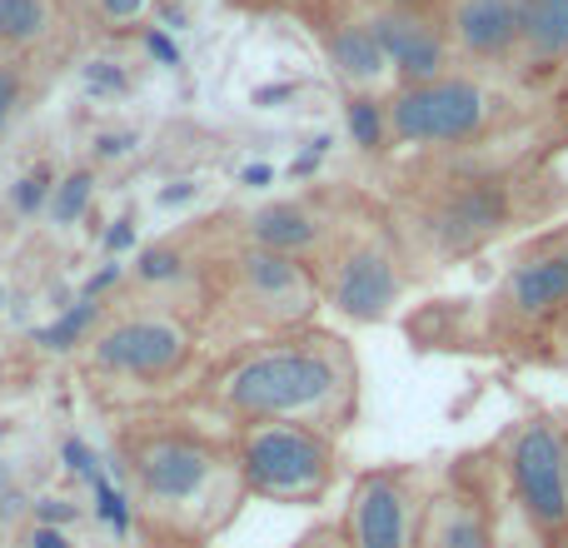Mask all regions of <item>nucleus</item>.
<instances>
[{"label": "nucleus", "mask_w": 568, "mask_h": 548, "mask_svg": "<svg viewBox=\"0 0 568 548\" xmlns=\"http://www.w3.org/2000/svg\"><path fill=\"white\" fill-rule=\"evenodd\" d=\"M514 220V185L499 175L454 180L419 210L414 240L429 250V260H464L499 240Z\"/></svg>", "instance_id": "6"}, {"label": "nucleus", "mask_w": 568, "mask_h": 548, "mask_svg": "<svg viewBox=\"0 0 568 548\" xmlns=\"http://www.w3.org/2000/svg\"><path fill=\"white\" fill-rule=\"evenodd\" d=\"M20 105H26V70L20 60H0V130L16 120Z\"/></svg>", "instance_id": "25"}, {"label": "nucleus", "mask_w": 568, "mask_h": 548, "mask_svg": "<svg viewBox=\"0 0 568 548\" xmlns=\"http://www.w3.org/2000/svg\"><path fill=\"white\" fill-rule=\"evenodd\" d=\"M110 284H120V265H105V270H100L95 280L85 284V300H100V294H105Z\"/></svg>", "instance_id": "36"}, {"label": "nucleus", "mask_w": 568, "mask_h": 548, "mask_svg": "<svg viewBox=\"0 0 568 548\" xmlns=\"http://www.w3.org/2000/svg\"><path fill=\"white\" fill-rule=\"evenodd\" d=\"M320 50H324V65H329L334 80L344 85V95H389L394 70H389V60H384V50H379V40H374L364 10L324 20Z\"/></svg>", "instance_id": "14"}, {"label": "nucleus", "mask_w": 568, "mask_h": 548, "mask_svg": "<svg viewBox=\"0 0 568 548\" xmlns=\"http://www.w3.org/2000/svg\"><path fill=\"white\" fill-rule=\"evenodd\" d=\"M135 274L145 284H170V280H180V274H185V255H180V250H145V255H140V265H135Z\"/></svg>", "instance_id": "24"}, {"label": "nucleus", "mask_w": 568, "mask_h": 548, "mask_svg": "<svg viewBox=\"0 0 568 548\" xmlns=\"http://www.w3.org/2000/svg\"><path fill=\"white\" fill-rule=\"evenodd\" d=\"M568 60V0H519V60L524 70H559Z\"/></svg>", "instance_id": "17"}, {"label": "nucleus", "mask_w": 568, "mask_h": 548, "mask_svg": "<svg viewBox=\"0 0 568 548\" xmlns=\"http://www.w3.org/2000/svg\"><path fill=\"white\" fill-rule=\"evenodd\" d=\"M0 529H6V509H0Z\"/></svg>", "instance_id": "42"}, {"label": "nucleus", "mask_w": 568, "mask_h": 548, "mask_svg": "<svg viewBox=\"0 0 568 548\" xmlns=\"http://www.w3.org/2000/svg\"><path fill=\"white\" fill-rule=\"evenodd\" d=\"M235 474L255 499L310 509L339 479V449L334 434L310 424H245L235 444Z\"/></svg>", "instance_id": "2"}, {"label": "nucleus", "mask_w": 568, "mask_h": 548, "mask_svg": "<svg viewBox=\"0 0 568 548\" xmlns=\"http://www.w3.org/2000/svg\"><path fill=\"white\" fill-rule=\"evenodd\" d=\"M130 245H135V220H115V225L105 230V250L110 255H125Z\"/></svg>", "instance_id": "33"}, {"label": "nucleus", "mask_w": 568, "mask_h": 548, "mask_svg": "<svg viewBox=\"0 0 568 548\" xmlns=\"http://www.w3.org/2000/svg\"><path fill=\"white\" fill-rule=\"evenodd\" d=\"M344 125L354 150L384 155L389 150V95H344Z\"/></svg>", "instance_id": "19"}, {"label": "nucleus", "mask_w": 568, "mask_h": 548, "mask_svg": "<svg viewBox=\"0 0 568 548\" xmlns=\"http://www.w3.org/2000/svg\"><path fill=\"white\" fill-rule=\"evenodd\" d=\"M499 319L534 329L568 314V240H549V245L529 250L519 265H509L499 284Z\"/></svg>", "instance_id": "11"}, {"label": "nucleus", "mask_w": 568, "mask_h": 548, "mask_svg": "<svg viewBox=\"0 0 568 548\" xmlns=\"http://www.w3.org/2000/svg\"><path fill=\"white\" fill-rule=\"evenodd\" d=\"M85 6L105 30H130V26H140L150 10H160V0H85Z\"/></svg>", "instance_id": "22"}, {"label": "nucleus", "mask_w": 568, "mask_h": 548, "mask_svg": "<svg viewBox=\"0 0 568 548\" xmlns=\"http://www.w3.org/2000/svg\"><path fill=\"white\" fill-rule=\"evenodd\" d=\"M100 319V300H80L75 309H65L55 324H45V329H36V344H45V349H75L80 339H85V329Z\"/></svg>", "instance_id": "20"}, {"label": "nucleus", "mask_w": 568, "mask_h": 548, "mask_svg": "<svg viewBox=\"0 0 568 548\" xmlns=\"http://www.w3.org/2000/svg\"><path fill=\"white\" fill-rule=\"evenodd\" d=\"M270 180H275V170H270V165H250V170H240V185H250V190H265Z\"/></svg>", "instance_id": "38"}, {"label": "nucleus", "mask_w": 568, "mask_h": 548, "mask_svg": "<svg viewBox=\"0 0 568 548\" xmlns=\"http://www.w3.org/2000/svg\"><path fill=\"white\" fill-rule=\"evenodd\" d=\"M90 195H95V175H90V170H75V175H65L55 185V195H50V220H55V225H75V220L85 215Z\"/></svg>", "instance_id": "21"}, {"label": "nucleus", "mask_w": 568, "mask_h": 548, "mask_svg": "<svg viewBox=\"0 0 568 548\" xmlns=\"http://www.w3.org/2000/svg\"><path fill=\"white\" fill-rule=\"evenodd\" d=\"M60 459H65V469L80 474V479H90V484L100 479V464H95V454H90V444L65 439V444H60Z\"/></svg>", "instance_id": "28"}, {"label": "nucleus", "mask_w": 568, "mask_h": 548, "mask_svg": "<svg viewBox=\"0 0 568 548\" xmlns=\"http://www.w3.org/2000/svg\"><path fill=\"white\" fill-rule=\"evenodd\" d=\"M95 504H100V519H105L110 529H115V534H130V504H125V494H120V489H110L105 474L95 479Z\"/></svg>", "instance_id": "27"}, {"label": "nucleus", "mask_w": 568, "mask_h": 548, "mask_svg": "<svg viewBox=\"0 0 568 548\" xmlns=\"http://www.w3.org/2000/svg\"><path fill=\"white\" fill-rule=\"evenodd\" d=\"M55 170L50 165H36L30 175H20V185H16V210L20 215H40V210H50V195H55Z\"/></svg>", "instance_id": "23"}, {"label": "nucleus", "mask_w": 568, "mask_h": 548, "mask_svg": "<svg viewBox=\"0 0 568 548\" xmlns=\"http://www.w3.org/2000/svg\"><path fill=\"white\" fill-rule=\"evenodd\" d=\"M419 548H499V539H494L489 509L474 494L444 489V494H429Z\"/></svg>", "instance_id": "16"}, {"label": "nucleus", "mask_w": 568, "mask_h": 548, "mask_svg": "<svg viewBox=\"0 0 568 548\" xmlns=\"http://www.w3.org/2000/svg\"><path fill=\"white\" fill-rule=\"evenodd\" d=\"M0 309H6V290H0Z\"/></svg>", "instance_id": "41"}, {"label": "nucleus", "mask_w": 568, "mask_h": 548, "mask_svg": "<svg viewBox=\"0 0 568 548\" xmlns=\"http://www.w3.org/2000/svg\"><path fill=\"white\" fill-rule=\"evenodd\" d=\"M200 195V185H195V180H175V185H170V190H160V205H165V210H175V205H190V200H195Z\"/></svg>", "instance_id": "34"}, {"label": "nucleus", "mask_w": 568, "mask_h": 548, "mask_svg": "<svg viewBox=\"0 0 568 548\" xmlns=\"http://www.w3.org/2000/svg\"><path fill=\"white\" fill-rule=\"evenodd\" d=\"M454 60L489 70L519 60V0H449L444 6Z\"/></svg>", "instance_id": "13"}, {"label": "nucleus", "mask_w": 568, "mask_h": 548, "mask_svg": "<svg viewBox=\"0 0 568 548\" xmlns=\"http://www.w3.org/2000/svg\"><path fill=\"white\" fill-rule=\"evenodd\" d=\"M324 280L320 294L329 300L334 314H344L349 324H379L394 314V304L404 300V255L389 240V230L354 225L349 235H334L329 255H324Z\"/></svg>", "instance_id": "4"}, {"label": "nucleus", "mask_w": 568, "mask_h": 548, "mask_svg": "<svg viewBox=\"0 0 568 548\" xmlns=\"http://www.w3.org/2000/svg\"><path fill=\"white\" fill-rule=\"evenodd\" d=\"M504 115V95L474 70H449L429 85H399L389 95V145L399 150H454L489 135Z\"/></svg>", "instance_id": "3"}, {"label": "nucleus", "mask_w": 568, "mask_h": 548, "mask_svg": "<svg viewBox=\"0 0 568 548\" xmlns=\"http://www.w3.org/2000/svg\"><path fill=\"white\" fill-rule=\"evenodd\" d=\"M364 10H439L449 0H359Z\"/></svg>", "instance_id": "35"}, {"label": "nucleus", "mask_w": 568, "mask_h": 548, "mask_svg": "<svg viewBox=\"0 0 568 548\" xmlns=\"http://www.w3.org/2000/svg\"><path fill=\"white\" fill-rule=\"evenodd\" d=\"M30 548H70L65 534L50 529V524H36V534H30Z\"/></svg>", "instance_id": "37"}, {"label": "nucleus", "mask_w": 568, "mask_h": 548, "mask_svg": "<svg viewBox=\"0 0 568 548\" xmlns=\"http://www.w3.org/2000/svg\"><path fill=\"white\" fill-rule=\"evenodd\" d=\"M245 235H250V245L270 250V255H290V260L314 265V260L329 255L339 225L320 205H310V200H275V205L255 210L245 220Z\"/></svg>", "instance_id": "15"}, {"label": "nucleus", "mask_w": 568, "mask_h": 548, "mask_svg": "<svg viewBox=\"0 0 568 548\" xmlns=\"http://www.w3.org/2000/svg\"><path fill=\"white\" fill-rule=\"evenodd\" d=\"M504 474L524 524L549 548L568 544V484H564V429L554 419H519L504 434Z\"/></svg>", "instance_id": "5"}, {"label": "nucleus", "mask_w": 568, "mask_h": 548, "mask_svg": "<svg viewBox=\"0 0 568 548\" xmlns=\"http://www.w3.org/2000/svg\"><path fill=\"white\" fill-rule=\"evenodd\" d=\"M329 145H334L329 135H314V140H310V150H304V155H300V160H294V165H290V175H294V180L314 175V170H320V160L329 155Z\"/></svg>", "instance_id": "29"}, {"label": "nucleus", "mask_w": 568, "mask_h": 548, "mask_svg": "<svg viewBox=\"0 0 568 548\" xmlns=\"http://www.w3.org/2000/svg\"><path fill=\"white\" fill-rule=\"evenodd\" d=\"M60 10L55 0H0V60L45 50L60 35Z\"/></svg>", "instance_id": "18"}, {"label": "nucleus", "mask_w": 568, "mask_h": 548, "mask_svg": "<svg viewBox=\"0 0 568 548\" xmlns=\"http://www.w3.org/2000/svg\"><path fill=\"white\" fill-rule=\"evenodd\" d=\"M80 80H85L90 95H125L130 90V75L120 65H110V60H90V65L80 70Z\"/></svg>", "instance_id": "26"}, {"label": "nucleus", "mask_w": 568, "mask_h": 548, "mask_svg": "<svg viewBox=\"0 0 568 548\" xmlns=\"http://www.w3.org/2000/svg\"><path fill=\"white\" fill-rule=\"evenodd\" d=\"M145 50L160 60V65H180V50H175V40H170L165 30H145Z\"/></svg>", "instance_id": "31"}, {"label": "nucleus", "mask_w": 568, "mask_h": 548, "mask_svg": "<svg viewBox=\"0 0 568 548\" xmlns=\"http://www.w3.org/2000/svg\"><path fill=\"white\" fill-rule=\"evenodd\" d=\"M215 399L245 424H310L339 434L359 414V359L339 334L294 329L240 354L215 379Z\"/></svg>", "instance_id": "1"}, {"label": "nucleus", "mask_w": 568, "mask_h": 548, "mask_svg": "<svg viewBox=\"0 0 568 548\" xmlns=\"http://www.w3.org/2000/svg\"><path fill=\"white\" fill-rule=\"evenodd\" d=\"M235 280H240V300H245L250 309L260 314V324H270V329H290V324H300L304 314L324 300L314 265L290 260V255H270V250H260V245L240 250Z\"/></svg>", "instance_id": "9"}, {"label": "nucleus", "mask_w": 568, "mask_h": 548, "mask_svg": "<svg viewBox=\"0 0 568 548\" xmlns=\"http://www.w3.org/2000/svg\"><path fill=\"white\" fill-rule=\"evenodd\" d=\"M190 359V334L185 324L165 319V314H140V319H120L115 329L100 334L95 364L115 374H135V379H160L175 374Z\"/></svg>", "instance_id": "12"}, {"label": "nucleus", "mask_w": 568, "mask_h": 548, "mask_svg": "<svg viewBox=\"0 0 568 548\" xmlns=\"http://www.w3.org/2000/svg\"><path fill=\"white\" fill-rule=\"evenodd\" d=\"M369 30L379 40L384 60L394 70V90L399 85H429V80L454 70V45L444 16L434 10H364Z\"/></svg>", "instance_id": "10"}, {"label": "nucleus", "mask_w": 568, "mask_h": 548, "mask_svg": "<svg viewBox=\"0 0 568 548\" xmlns=\"http://www.w3.org/2000/svg\"><path fill=\"white\" fill-rule=\"evenodd\" d=\"M36 519H40V524H50V529H60V524L75 519V504H70V499H55V494H50V499H40V504H36Z\"/></svg>", "instance_id": "30"}, {"label": "nucleus", "mask_w": 568, "mask_h": 548, "mask_svg": "<svg viewBox=\"0 0 568 548\" xmlns=\"http://www.w3.org/2000/svg\"><path fill=\"white\" fill-rule=\"evenodd\" d=\"M424 509H429V494H424L419 474L374 469L349 494L344 539L349 548H419Z\"/></svg>", "instance_id": "7"}, {"label": "nucleus", "mask_w": 568, "mask_h": 548, "mask_svg": "<svg viewBox=\"0 0 568 548\" xmlns=\"http://www.w3.org/2000/svg\"><path fill=\"white\" fill-rule=\"evenodd\" d=\"M6 434H10V424H6V419H0V444H6Z\"/></svg>", "instance_id": "40"}, {"label": "nucleus", "mask_w": 568, "mask_h": 548, "mask_svg": "<svg viewBox=\"0 0 568 548\" xmlns=\"http://www.w3.org/2000/svg\"><path fill=\"white\" fill-rule=\"evenodd\" d=\"M225 464L210 444L190 439V434H155L135 449V479L145 489L150 509H165V514H190L200 504H210L215 484L225 479Z\"/></svg>", "instance_id": "8"}, {"label": "nucleus", "mask_w": 568, "mask_h": 548, "mask_svg": "<svg viewBox=\"0 0 568 548\" xmlns=\"http://www.w3.org/2000/svg\"><path fill=\"white\" fill-rule=\"evenodd\" d=\"M564 484H568V429H564Z\"/></svg>", "instance_id": "39"}, {"label": "nucleus", "mask_w": 568, "mask_h": 548, "mask_svg": "<svg viewBox=\"0 0 568 548\" xmlns=\"http://www.w3.org/2000/svg\"><path fill=\"white\" fill-rule=\"evenodd\" d=\"M130 150H135V135H130V130H120V135H100V140H95V155H100V160H120V155H130Z\"/></svg>", "instance_id": "32"}, {"label": "nucleus", "mask_w": 568, "mask_h": 548, "mask_svg": "<svg viewBox=\"0 0 568 548\" xmlns=\"http://www.w3.org/2000/svg\"><path fill=\"white\" fill-rule=\"evenodd\" d=\"M55 6H75V0H55Z\"/></svg>", "instance_id": "43"}]
</instances>
